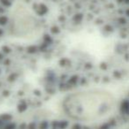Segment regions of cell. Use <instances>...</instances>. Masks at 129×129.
<instances>
[{"label":"cell","mask_w":129,"mask_h":129,"mask_svg":"<svg viewBox=\"0 0 129 129\" xmlns=\"http://www.w3.org/2000/svg\"><path fill=\"white\" fill-rule=\"evenodd\" d=\"M111 93L103 89H89L68 95L63 107L71 118L79 121H97L108 118L117 107Z\"/></svg>","instance_id":"cell-1"},{"label":"cell","mask_w":129,"mask_h":129,"mask_svg":"<svg viewBox=\"0 0 129 129\" xmlns=\"http://www.w3.org/2000/svg\"><path fill=\"white\" fill-rule=\"evenodd\" d=\"M116 119L117 129H129V93L122 100Z\"/></svg>","instance_id":"cell-2"}]
</instances>
